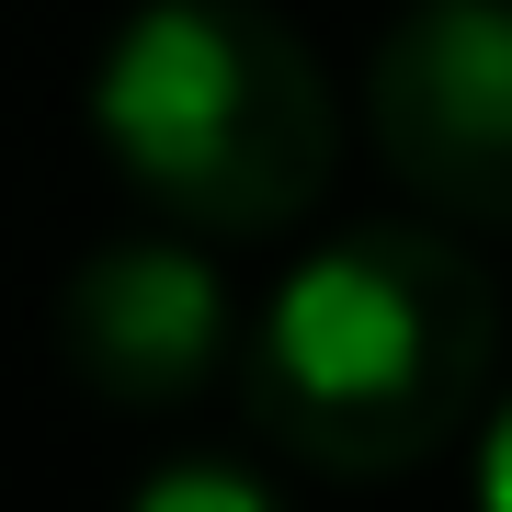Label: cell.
<instances>
[{
  "label": "cell",
  "instance_id": "3",
  "mask_svg": "<svg viewBox=\"0 0 512 512\" xmlns=\"http://www.w3.org/2000/svg\"><path fill=\"white\" fill-rule=\"evenodd\" d=\"M376 160L456 228H512V0H399L365 69Z\"/></svg>",
  "mask_w": 512,
  "mask_h": 512
},
{
  "label": "cell",
  "instance_id": "6",
  "mask_svg": "<svg viewBox=\"0 0 512 512\" xmlns=\"http://www.w3.org/2000/svg\"><path fill=\"white\" fill-rule=\"evenodd\" d=\"M478 512H512V387L478 421Z\"/></svg>",
  "mask_w": 512,
  "mask_h": 512
},
{
  "label": "cell",
  "instance_id": "1",
  "mask_svg": "<svg viewBox=\"0 0 512 512\" xmlns=\"http://www.w3.org/2000/svg\"><path fill=\"white\" fill-rule=\"evenodd\" d=\"M501 296L444 228H342L262 296L239 399L274 433V456L319 478H399L490 421Z\"/></svg>",
  "mask_w": 512,
  "mask_h": 512
},
{
  "label": "cell",
  "instance_id": "4",
  "mask_svg": "<svg viewBox=\"0 0 512 512\" xmlns=\"http://www.w3.org/2000/svg\"><path fill=\"white\" fill-rule=\"evenodd\" d=\"M57 353L114 410H183L194 387H217V365L251 353V330H239L228 274L183 228H148V239H103L92 262H69Z\"/></svg>",
  "mask_w": 512,
  "mask_h": 512
},
{
  "label": "cell",
  "instance_id": "2",
  "mask_svg": "<svg viewBox=\"0 0 512 512\" xmlns=\"http://www.w3.org/2000/svg\"><path fill=\"white\" fill-rule=\"evenodd\" d=\"M92 137L114 183L194 239L296 228L342 160L319 57L262 0H137L92 57Z\"/></svg>",
  "mask_w": 512,
  "mask_h": 512
},
{
  "label": "cell",
  "instance_id": "5",
  "mask_svg": "<svg viewBox=\"0 0 512 512\" xmlns=\"http://www.w3.org/2000/svg\"><path fill=\"white\" fill-rule=\"evenodd\" d=\"M126 512H285L274 501V478H251L239 456H171V467H148Z\"/></svg>",
  "mask_w": 512,
  "mask_h": 512
}]
</instances>
